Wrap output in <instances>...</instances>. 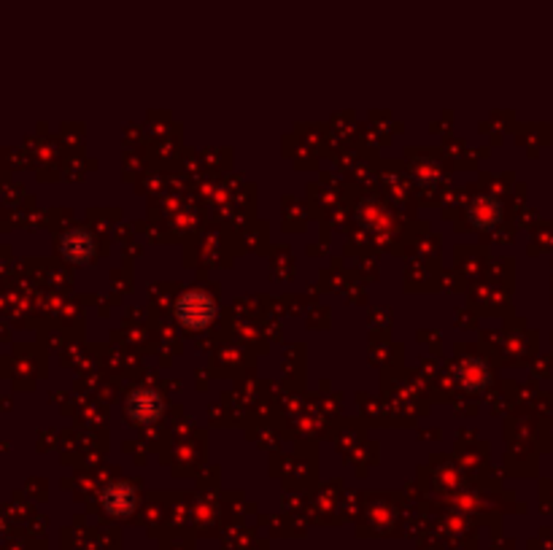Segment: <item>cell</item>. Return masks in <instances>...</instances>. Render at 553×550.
I'll return each instance as SVG.
<instances>
[{
  "label": "cell",
  "mask_w": 553,
  "mask_h": 550,
  "mask_svg": "<svg viewBox=\"0 0 553 550\" xmlns=\"http://www.w3.org/2000/svg\"><path fill=\"white\" fill-rule=\"evenodd\" d=\"M127 413L130 419H135L138 424H154L160 416H162V400L149 391V389H141L130 397L127 402Z\"/></svg>",
  "instance_id": "obj_2"
},
{
  "label": "cell",
  "mask_w": 553,
  "mask_h": 550,
  "mask_svg": "<svg viewBox=\"0 0 553 550\" xmlns=\"http://www.w3.org/2000/svg\"><path fill=\"white\" fill-rule=\"evenodd\" d=\"M60 248L65 259H70V262H89V256L95 251V241L84 230H70V233L62 235Z\"/></svg>",
  "instance_id": "obj_3"
},
{
  "label": "cell",
  "mask_w": 553,
  "mask_h": 550,
  "mask_svg": "<svg viewBox=\"0 0 553 550\" xmlns=\"http://www.w3.org/2000/svg\"><path fill=\"white\" fill-rule=\"evenodd\" d=\"M176 313H179V318H182L184 327L203 329V327H208V324L214 321L216 306L211 303L208 295H203V292H189V295H184V297L179 300Z\"/></svg>",
  "instance_id": "obj_1"
},
{
  "label": "cell",
  "mask_w": 553,
  "mask_h": 550,
  "mask_svg": "<svg viewBox=\"0 0 553 550\" xmlns=\"http://www.w3.org/2000/svg\"><path fill=\"white\" fill-rule=\"evenodd\" d=\"M106 504H109L114 513H120V515H122L124 510H130V507H132V491L111 489L109 493H106Z\"/></svg>",
  "instance_id": "obj_4"
}]
</instances>
